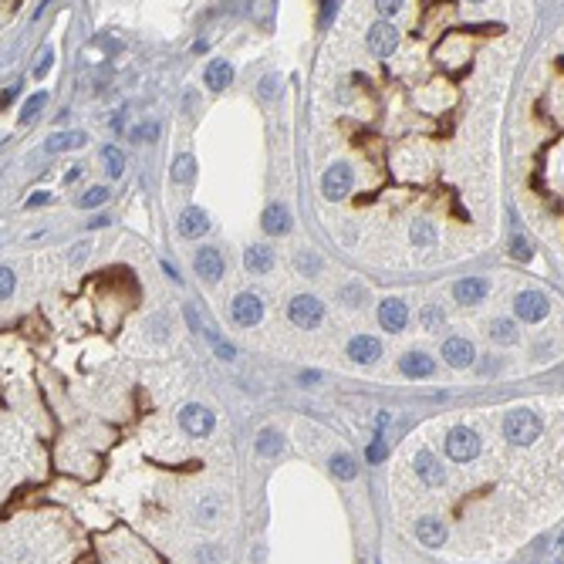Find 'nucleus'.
Instances as JSON below:
<instances>
[{"mask_svg":"<svg viewBox=\"0 0 564 564\" xmlns=\"http://www.w3.org/2000/svg\"><path fill=\"white\" fill-rule=\"evenodd\" d=\"M541 429L544 426H541L537 412L524 409V406H517V409H511L507 416H504V436L517 446H530L537 436H541Z\"/></svg>","mask_w":564,"mask_h":564,"instance_id":"obj_1","label":"nucleus"},{"mask_svg":"<svg viewBox=\"0 0 564 564\" xmlns=\"http://www.w3.org/2000/svg\"><path fill=\"white\" fill-rule=\"evenodd\" d=\"M477 453H480V436L473 429L466 426L449 429V436H446V456L449 460L466 463V460H477Z\"/></svg>","mask_w":564,"mask_h":564,"instance_id":"obj_2","label":"nucleus"},{"mask_svg":"<svg viewBox=\"0 0 564 564\" xmlns=\"http://www.w3.org/2000/svg\"><path fill=\"white\" fill-rule=\"evenodd\" d=\"M288 314H291V321L297 328H318L321 325V314H325V305L318 297H311V294H301V297L291 301Z\"/></svg>","mask_w":564,"mask_h":564,"instance_id":"obj_3","label":"nucleus"},{"mask_svg":"<svg viewBox=\"0 0 564 564\" xmlns=\"http://www.w3.org/2000/svg\"><path fill=\"white\" fill-rule=\"evenodd\" d=\"M513 311L520 321H541L547 318V297L541 291H520L513 301Z\"/></svg>","mask_w":564,"mask_h":564,"instance_id":"obj_4","label":"nucleus"},{"mask_svg":"<svg viewBox=\"0 0 564 564\" xmlns=\"http://www.w3.org/2000/svg\"><path fill=\"white\" fill-rule=\"evenodd\" d=\"M348 189H352V169L348 166H331V169L321 176V193H325L328 200H342V196H348Z\"/></svg>","mask_w":564,"mask_h":564,"instance_id":"obj_5","label":"nucleus"},{"mask_svg":"<svg viewBox=\"0 0 564 564\" xmlns=\"http://www.w3.org/2000/svg\"><path fill=\"white\" fill-rule=\"evenodd\" d=\"M395 44H399V31H395L392 24H385V20L372 24V31H368V51L385 58V54L395 51Z\"/></svg>","mask_w":564,"mask_h":564,"instance_id":"obj_6","label":"nucleus"},{"mask_svg":"<svg viewBox=\"0 0 564 564\" xmlns=\"http://www.w3.org/2000/svg\"><path fill=\"white\" fill-rule=\"evenodd\" d=\"M406 321H409V308H406L399 297H385V301L378 305V325L385 328V331H402Z\"/></svg>","mask_w":564,"mask_h":564,"instance_id":"obj_7","label":"nucleus"},{"mask_svg":"<svg viewBox=\"0 0 564 564\" xmlns=\"http://www.w3.org/2000/svg\"><path fill=\"white\" fill-rule=\"evenodd\" d=\"M179 423L189 436H210L213 432V412L203 409V406H186L179 412Z\"/></svg>","mask_w":564,"mask_h":564,"instance_id":"obj_8","label":"nucleus"},{"mask_svg":"<svg viewBox=\"0 0 564 564\" xmlns=\"http://www.w3.org/2000/svg\"><path fill=\"white\" fill-rule=\"evenodd\" d=\"M196 274L203 277V281H220L223 277V254L217 250V247H203V250H196Z\"/></svg>","mask_w":564,"mask_h":564,"instance_id":"obj_9","label":"nucleus"},{"mask_svg":"<svg viewBox=\"0 0 564 564\" xmlns=\"http://www.w3.org/2000/svg\"><path fill=\"white\" fill-rule=\"evenodd\" d=\"M260 314H264V308H260V297L257 294H237V301H233V321L243 328H250L260 321Z\"/></svg>","mask_w":564,"mask_h":564,"instance_id":"obj_10","label":"nucleus"},{"mask_svg":"<svg viewBox=\"0 0 564 564\" xmlns=\"http://www.w3.org/2000/svg\"><path fill=\"white\" fill-rule=\"evenodd\" d=\"M206 230H210V217H206L200 206H186L183 213H179V233L189 240H196V237H203Z\"/></svg>","mask_w":564,"mask_h":564,"instance_id":"obj_11","label":"nucleus"},{"mask_svg":"<svg viewBox=\"0 0 564 564\" xmlns=\"http://www.w3.org/2000/svg\"><path fill=\"white\" fill-rule=\"evenodd\" d=\"M264 230L267 233H274V237H281V233H288L291 230V210L284 203H271L267 210H264Z\"/></svg>","mask_w":564,"mask_h":564,"instance_id":"obj_12","label":"nucleus"},{"mask_svg":"<svg viewBox=\"0 0 564 564\" xmlns=\"http://www.w3.org/2000/svg\"><path fill=\"white\" fill-rule=\"evenodd\" d=\"M348 355H352L355 361H361V365H372V361L382 355V345H378V338L359 335V338H352V342H348Z\"/></svg>","mask_w":564,"mask_h":564,"instance_id":"obj_13","label":"nucleus"},{"mask_svg":"<svg viewBox=\"0 0 564 564\" xmlns=\"http://www.w3.org/2000/svg\"><path fill=\"white\" fill-rule=\"evenodd\" d=\"M399 368H402L409 378H426V376H432L436 361L429 359V355H423V352H409V355H402Z\"/></svg>","mask_w":564,"mask_h":564,"instance_id":"obj_14","label":"nucleus"},{"mask_svg":"<svg viewBox=\"0 0 564 564\" xmlns=\"http://www.w3.org/2000/svg\"><path fill=\"white\" fill-rule=\"evenodd\" d=\"M443 359L449 361L453 368H463V365L473 361V345L466 342V338H449V342L443 345Z\"/></svg>","mask_w":564,"mask_h":564,"instance_id":"obj_15","label":"nucleus"},{"mask_svg":"<svg viewBox=\"0 0 564 564\" xmlns=\"http://www.w3.org/2000/svg\"><path fill=\"white\" fill-rule=\"evenodd\" d=\"M243 264H247V271L250 274H267L274 267V250L271 247H264V243H254V247L243 254Z\"/></svg>","mask_w":564,"mask_h":564,"instance_id":"obj_16","label":"nucleus"},{"mask_svg":"<svg viewBox=\"0 0 564 564\" xmlns=\"http://www.w3.org/2000/svg\"><path fill=\"white\" fill-rule=\"evenodd\" d=\"M416 537H419V544H423V547H443L446 527L440 524V520L426 517V520H419V524H416Z\"/></svg>","mask_w":564,"mask_h":564,"instance_id":"obj_17","label":"nucleus"},{"mask_svg":"<svg viewBox=\"0 0 564 564\" xmlns=\"http://www.w3.org/2000/svg\"><path fill=\"white\" fill-rule=\"evenodd\" d=\"M483 294H487V281H480V277H466L453 288V297L460 305H477V301H483Z\"/></svg>","mask_w":564,"mask_h":564,"instance_id":"obj_18","label":"nucleus"},{"mask_svg":"<svg viewBox=\"0 0 564 564\" xmlns=\"http://www.w3.org/2000/svg\"><path fill=\"white\" fill-rule=\"evenodd\" d=\"M230 82H233V65L230 61H210L206 65V85L213 91H223Z\"/></svg>","mask_w":564,"mask_h":564,"instance_id":"obj_19","label":"nucleus"},{"mask_svg":"<svg viewBox=\"0 0 564 564\" xmlns=\"http://www.w3.org/2000/svg\"><path fill=\"white\" fill-rule=\"evenodd\" d=\"M78 146H85V132H54L44 142V153H68Z\"/></svg>","mask_w":564,"mask_h":564,"instance_id":"obj_20","label":"nucleus"},{"mask_svg":"<svg viewBox=\"0 0 564 564\" xmlns=\"http://www.w3.org/2000/svg\"><path fill=\"white\" fill-rule=\"evenodd\" d=\"M412 463H416V473L426 480V483H432V487H436V483H443V470H440V463H436L432 453L423 449V453H416V460Z\"/></svg>","mask_w":564,"mask_h":564,"instance_id":"obj_21","label":"nucleus"},{"mask_svg":"<svg viewBox=\"0 0 564 564\" xmlns=\"http://www.w3.org/2000/svg\"><path fill=\"white\" fill-rule=\"evenodd\" d=\"M281 446L284 443H281V432H277V429H260V432H257V453H260V456H277Z\"/></svg>","mask_w":564,"mask_h":564,"instance_id":"obj_22","label":"nucleus"},{"mask_svg":"<svg viewBox=\"0 0 564 564\" xmlns=\"http://www.w3.org/2000/svg\"><path fill=\"white\" fill-rule=\"evenodd\" d=\"M102 162H105V172L115 176V179L125 172V155H122V149H115V146H105L102 149Z\"/></svg>","mask_w":564,"mask_h":564,"instance_id":"obj_23","label":"nucleus"},{"mask_svg":"<svg viewBox=\"0 0 564 564\" xmlns=\"http://www.w3.org/2000/svg\"><path fill=\"white\" fill-rule=\"evenodd\" d=\"M193 172H196V159H193L189 153L176 155V162H172V179H176V183H189Z\"/></svg>","mask_w":564,"mask_h":564,"instance_id":"obj_24","label":"nucleus"},{"mask_svg":"<svg viewBox=\"0 0 564 564\" xmlns=\"http://www.w3.org/2000/svg\"><path fill=\"white\" fill-rule=\"evenodd\" d=\"M44 105H48V91H37L34 98H27V102H24V108H20V122H24V125H27V122H34L37 115H41V108H44Z\"/></svg>","mask_w":564,"mask_h":564,"instance_id":"obj_25","label":"nucleus"},{"mask_svg":"<svg viewBox=\"0 0 564 564\" xmlns=\"http://www.w3.org/2000/svg\"><path fill=\"white\" fill-rule=\"evenodd\" d=\"M331 473H335L338 480H352L355 473H359V470H355V460H352V456H345V453H335V456H331Z\"/></svg>","mask_w":564,"mask_h":564,"instance_id":"obj_26","label":"nucleus"},{"mask_svg":"<svg viewBox=\"0 0 564 564\" xmlns=\"http://www.w3.org/2000/svg\"><path fill=\"white\" fill-rule=\"evenodd\" d=\"M196 513H200L203 524H217V517H220V500H217V496H203V500L196 504Z\"/></svg>","mask_w":564,"mask_h":564,"instance_id":"obj_27","label":"nucleus"},{"mask_svg":"<svg viewBox=\"0 0 564 564\" xmlns=\"http://www.w3.org/2000/svg\"><path fill=\"white\" fill-rule=\"evenodd\" d=\"M490 335H494V342H500V345H513L517 342V331H513V325L511 321H494V328H490Z\"/></svg>","mask_w":564,"mask_h":564,"instance_id":"obj_28","label":"nucleus"},{"mask_svg":"<svg viewBox=\"0 0 564 564\" xmlns=\"http://www.w3.org/2000/svg\"><path fill=\"white\" fill-rule=\"evenodd\" d=\"M105 200H108V189H105V186H91L85 196L78 200V206H82V210H91V206H102Z\"/></svg>","mask_w":564,"mask_h":564,"instance_id":"obj_29","label":"nucleus"},{"mask_svg":"<svg viewBox=\"0 0 564 564\" xmlns=\"http://www.w3.org/2000/svg\"><path fill=\"white\" fill-rule=\"evenodd\" d=\"M129 136L136 139V142H155V136H159V125H155V122H142V125H136Z\"/></svg>","mask_w":564,"mask_h":564,"instance_id":"obj_30","label":"nucleus"},{"mask_svg":"<svg viewBox=\"0 0 564 564\" xmlns=\"http://www.w3.org/2000/svg\"><path fill=\"white\" fill-rule=\"evenodd\" d=\"M432 237H436V233H432L429 223H416V226H412V243H416V247H429Z\"/></svg>","mask_w":564,"mask_h":564,"instance_id":"obj_31","label":"nucleus"},{"mask_svg":"<svg viewBox=\"0 0 564 564\" xmlns=\"http://www.w3.org/2000/svg\"><path fill=\"white\" fill-rule=\"evenodd\" d=\"M511 254L517 257V260H530V243H527V237H520V233H513L511 237Z\"/></svg>","mask_w":564,"mask_h":564,"instance_id":"obj_32","label":"nucleus"},{"mask_svg":"<svg viewBox=\"0 0 564 564\" xmlns=\"http://www.w3.org/2000/svg\"><path fill=\"white\" fill-rule=\"evenodd\" d=\"M51 61H54V51H51V48H41V54H37V65H34V78H44V75L51 71Z\"/></svg>","mask_w":564,"mask_h":564,"instance_id":"obj_33","label":"nucleus"},{"mask_svg":"<svg viewBox=\"0 0 564 564\" xmlns=\"http://www.w3.org/2000/svg\"><path fill=\"white\" fill-rule=\"evenodd\" d=\"M11 294H14V271H7V267H4V271H0V297L7 301Z\"/></svg>","mask_w":564,"mask_h":564,"instance_id":"obj_34","label":"nucleus"},{"mask_svg":"<svg viewBox=\"0 0 564 564\" xmlns=\"http://www.w3.org/2000/svg\"><path fill=\"white\" fill-rule=\"evenodd\" d=\"M368 460H372V463L385 460V440H376V443L368 446Z\"/></svg>","mask_w":564,"mask_h":564,"instance_id":"obj_35","label":"nucleus"},{"mask_svg":"<svg viewBox=\"0 0 564 564\" xmlns=\"http://www.w3.org/2000/svg\"><path fill=\"white\" fill-rule=\"evenodd\" d=\"M423 321H426V328H436V325H443V311H436V308H426V314H423Z\"/></svg>","mask_w":564,"mask_h":564,"instance_id":"obj_36","label":"nucleus"},{"mask_svg":"<svg viewBox=\"0 0 564 564\" xmlns=\"http://www.w3.org/2000/svg\"><path fill=\"white\" fill-rule=\"evenodd\" d=\"M213 352H217V355H220L223 361H230V359H233V355H237V352H233V345H230V342H220V345H217V348H213Z\"/></svg>","mask_w":564,"mask_h":564,"instance_id":"obj_37","label":"nucleus"},{"mask_svg":"<svg viewBox=\"0 0 564 564\" xmlns=\"http://www.w3.org/2000/svg\"><path fill=\"white\" fill-rule=\"evenodd\" d=\"M274 85H277V78H274V75H267V78L260 82V95H264V98H271V95H274Z\"/></svg>","mask_w":564,"mask_h":564,"instance_id":"obj_38","label":"nucleus"},{"mask_svg":"<svg viewBox=\"0 0 564 564\" xmlns=\"http://www.w3.org/2000/svg\"><path fill=\"white\" fill-rule=\"evenodd\" d=\"M399 7H402V4H395V0H389V4H378L382 18H392V14H399Z\"/></svg>","mask_w":564,"mask_h":564,"instance_id":"obj_39","label":"nucleus"},{"mask_svg":"<svg viewBox=\"0 0 564 564\" xmlns=\"http://www.w3.org/2000/svg\"><path fill=\"white\" fill-rule=\"evenodd\" d=\"M335 11H338V4H321V24H328L335 18Z\"/></svg>","mask_w":564,"mask_h":564,"instance_id":"obj_40","label":"nucleus"},{"mask_svg":"<svg viewBox=\"0 0 564 564\" xmlns=\"http://www.w3.org/2000/svg\"><path fill=\"white\" fill-rule=\"evenodd\" d=\"M44 203H51V196H48V193H34V196L27 200V206H44Z\"/></svg>","mask_w":564,"mask_h":564,"instance_id":"obj_41","label":"nucleus"},{"mask_svg":"<svg viewBox=\"0 0 564 564\" xmlns=\"http://www.w3.org/2000/svg\"><path fill=\"white\" fill-rule=\"evenodd\" d=\"M18 98V85H11V88H4V105H11Z\"/></svg>","mask_w":564,"mask_h":564,"instance_id":"obj_42","label":"nucleus"},{"mask_svg":"<svg viewBox=\"0 0 564 564\" xmlns=\"http://www.w3.org/2000/svg\"><path fill=\"white\" fill-rule=\"evenodd\" d=\"M389 423H392V416H389V412H378V416H376V426H378V429L389 426Z\"/></svg>","mask_w":564,"mask_h":564,"instance_id":"obj_43","label":"nucleus"},{"mask_svg":"<svg viewBox=\"0 0 564 564\" xmlns=\"http://www.w3.org/2000/svg\"><path fill=\"white\" fill-rule=\"evenodd\" d=\"M162 271H166V274H169V277H172V281H179V271H176V267H172V264H169V260H162Z\"/></svg>","mask_w":564,"mask_h":564,"instance_id":"obj_44","label":"nucleus"},{"mask_svg":"<svg viewBox=\"0 0 564 564\" xmlns=\"http://www.w3.org/2000/svg\"><path fill=\"white\" fill-rule=\"evenodd\" d=\"M78 176H82V166H71V172H68V176H65V183H75Z\"/></svg>","mask_w":564,"mask_h":564,"instance_id":"obj_45","label":"nucleus"},{"mask_svg":"<svg viewBox=\"0 0 564 564\" xmlns=\"http://www.w3.org/2000/svg\"><path fill=\"white\" fill-rule=\"evenodd\" d=\"M554 564H558V561H554Z\"/></svg>","mask_w":564,"mask_h":564,"instance_id":"obj_46","label":"nucleus"}]
</instances>
